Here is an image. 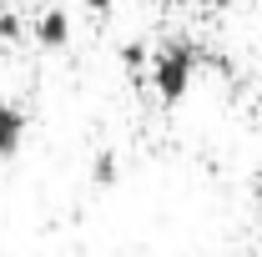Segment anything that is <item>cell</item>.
I'll return each instance as SVG.
<instances>
[{"mask_svg":"<svg viewBox=\"0 0 262 257\" xmlns=\"http://www.w3.org/2000/svg\"><path fill=\"white\" fill-rule=\"evenodd\" d=\"M196 51L187 35H166L162 46L151 51V61H146V71H151V86H157V96L162 101H182L187 96V86H192V71H196Z\"/></svg>","mask_w":262,"mask_h":257,"instance_id":"6da1fadb","label":"cell"},{"mask_svg":"<svg viewBox=\"0 0 262 257\" xmlns=\"http://www.w3.org/2000/svg\"><path fill=\"white\" fill-rule=\"evenodd\" d=\"M26 126H31L26 106H20L15 96H0V157H15V152H20Z\"/></svg>","mask_w":262,"mask_h":257,"instance_id":"7a4b0ae2","label":"cell"},{"mask_svg":"<svg viewBox=\"0 0 262 257\" xmlns=\"http://www.w3.org/2000/svg\"><path fill=\"white\" fill-rule=\"evenodd\" d=\"M31 35L40 40V46H66V40H71V15H66L61 5H46V10L31 20Z\"/></svg>","mask_w":262,"mask_h":257,"instance_id":"3957f363","label":"cell"},{"mask_svg":"<svg viewBox=\"0 0 262 257\" xmlns=\"http://www.w3.org/2000/svg\"><path fill=\"white\" fill-rule=\"evenodd\" d=\"M91 177H96L101 187H111V182H116V152H111V146H101V152H96V161H91Z\"/></svg>","mask_w":262,"mask_h":257,"instance_id":"277c9868","label":"cell"},{"mask_svg":"<svg viewBox=\"0 0 262 257\" xmlns=\"http://www.w3.org/2000/svg\"><path fill=\"white\" fill-rule=\"evenodd\" d=\"M121 61H126L131 71H141V66L151 61V51H146V40H121Z\"/></svg>","mask_w":262,"mask_h":257,"instance_id":"5b68a950","label":"cell"},{"mask_svg":"<svg viewBox=\"0 0 262 257\" xmlns=\"http://www.w3.org/2000/svg\"><path fill=\"white\" fill-rule=\"evenodd\" d=\"M20 31H26V20H20L15 10H0V40H15Z\"/></svg>","mask_w":262,"mask_h":257,"instance_id":"8992f818","label":"cell"},{"mask_svg":"<svg viewBox=\"0 0 262 257\" xmlns=\"http://www.w3.org/2000/svg\"><path fill=\"white\" fill-rule=\"evenodd\" d=\"M86 5H91V10H111V0H86Z\"/></svg>","mask_w":262,"mask_h":257,"instance_id":"52a82bcc","label":"cell"},{"mask_svg":"<svg viewBox=\"0 0 262 257\" xmlns=\"http://www.w3.org/2000/svg\"><path fill=\"white\" fill-rule=\"evenodd\" d=\"M257 232H262V202H257Z\"/></svg>","mask_w":262,"mask_h":257,"instance_id":"ba28073f","label":"cell"},{"mask_svg":"<svg viewBox=\"0 0 262 257\" xmlns=\"http://www.w3.org/2000/svg\"><path fill=\"white\" fill-rule=\"evenodd\" d=\"M166 5H171V0H166Z\"/></svg>","mask_w":262,"mask_h":257,"instance_id":"9c48e42d","label":"cell"}]
</instances>
